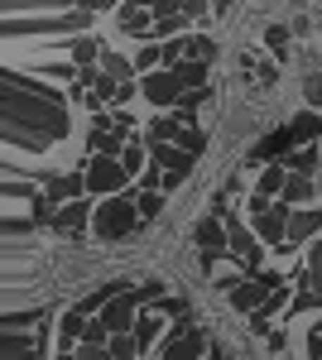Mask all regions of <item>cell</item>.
<instances>
[{
	"instance_id": "obj_1",
	"label": "cell",
	"mask_w": 322,
	"mask_h": 360,
	"mask_svg": "<svg viewBox=\"0 0 322 360\" xmlns=\"http://www.w3.org/2000/svg\"><path fill=\"white\" fill-rule=\"evenodd\" d=\"M140 226H144V217H140V202L135 197H106L97 207V217H92V236L97 240H125Z\"/></svg>"
},
{
	"instance_id": "obj_2",
	"label": "cell",
	"mask_w": 322,
	"mask_h": 360,
	"mask_svg": "<svg viewBox=\"0 0 322 360\" xmlns=\"http://www.w3.org/2000/svg\"><path fill=\"white\" fill-rule=\"evenodd\" d=\"M289 217H294V207H284V202H265V197H255L250 202V231L260 236V245H284L289 240Z\"/></svg>"
},
{
	"instance_id": "obj_3",
	"label": "cell",
	"mask_w": 322,
	"mask_h": 360,
	"mask_svg": "<svg viewBox=\"0 0 322 360\" xmlns=\"http://www.w3.org/2000/svg\"><path fill=\"white\" fill-rule=\"evenodd\" d=\"M226 255L236 259L241 274H250V278L260 274V259H265V255H260V236H255L245 221H236V217L226 221Z\"/></svg>"
},
{
	"instance_id": "obj_4",
	"label": "cell",
	"mask_w": 322,
	"mask_h": 360,
	"mask_svg": "<svg viewBox=\"0 0 322 360\" xmlns=\"http://www.w3.org/2000/svg\"><path fill=\"white\" fill-rule=\"evenodd\" d=\"M87 144L101 154V159H120L125 154V144H130V120L125 115H97V125H92V135H87Z\"/></svg>"
},
{
	"instance_id": "obj_5",
	"label": "cell",
	"mask_w": 322,
	"mask_h": 360,
	"mask_svg": "<svg viewBox=\"0 0 322 360\" xmlns=\"http://www.w3.org/2000/svg\"><path fill=\"white\" fill-rule=\"evenodd\" d=\"M82 173H87V193H101V197H120V188L130 183V173L120 168V159H101V154Z\"/></svg>"
},
{
	"instance_id": "obj_6",
	"label": "cell",
	"mask_w": 322,
	"mask_h": 360,
	"mask_svg": "<svg viewBox=\"0 0 322 360\" xmlns=\"http://www.w3.org/2000/svg\"><path fill=\"white\" fill-rule=\"evenodd\" d=\"M140 91H144V101H149V106H168V111H173V106H178V101L188 96L183 77H178V72H168V68L149 72V77L140 82Z\"/></svg>"
},
{
	"instance_id": "obj_7",
	"label": "cell",
	"mask_w": 322,
	"mask_h": 360,
	"mask_svg": "<svg viewBox=\"0 0 322 360\" xmlns=\"http://www.w3.org/2000/svg\"><path fill=\"white\" fill-rule=\"evenodd\" d=\"M140 293H116L106 303V312H101V322L111 327V336H130L135 332V322H140Z\"/></svg>"
},
{
	"instance_id": "obj_8",
	"label": "cell",
	"mask_w": 322,
	"mask_h": 360,
	"mask_svg": "<svg viewBox=\"0 0 322 360\" xmlns=\"http://www.w3.org/2000/svg\"><path fill=\"white\" fill-rule=\"evenodd\" d=\"M116 29L130 34V39H149V44H154V10H144V5H120V10H116Z\"/></svg>"
},
{
	"instance_id": "obj_9",
	"label": "cell",
	"mask_w": 322,
	"mask_h": 360,
	"mask_svg": "<svg viewBox=\"0 0 322 360\" xmlns=\"http://www.w3.org/2000/svg\"><path fill=\"white\" fill-rule=\"evenodd\" d=\"M149 159L168 173V178H188L192 164H197V154H188V149H178V144H149Z\"/></svg>"
},
{
	"instance_id": "obj_10",
	"label": "cell",
	"mask_w": 322,
	"mask_h": 360,
	"mask_svg": "<svg viewBox=\"0 0 322 360\" xmlns=\"http://www.w3.org/2000/svg\"><path fill=\"white\" fill-rule=\"evenodd\" d=\"M322 236V212L318 207H303V212H294V217H289V245H313V240H318Z\"/></svg>"
},
{
	"instance_id": "obj_11",
	"label": "cell",
	"mask_w": 322,
	"mask_h": 360,
	"mask_svg": "<svg viewBox=\"0 0 322 360\" xmlns=\"http://www.w3.org/2000/svg\"><path fill=\"white\" fill-rule=\"evenodd\" d=\"M87 322H92V317H82L78 307H68V312L58 317V346H63V356H73L82 341H87Z\"/></svg>"
},
{
	"instance_id": "obj_12",
	"label": "cell",
	"mask_w": 322,
	"mask_h": 360,
	"mask_svg": "<svg viewBox=\"0 0 322 360\" xmlns=\"http://www.w3.org/2000/svg\"><path fill=\"white\" fill-rule=\"evenodd\" d=\"M192 240H197L202 255H226V221L221 217H202L197 231H192Z\"/></svg>"
},
{
	"instance_id": "obj_13",
	"label": "cell",
	"mask_w": 322,
	"mask_h": 360,
	"mask_svg": "<svg viewBox=\"0 0 322 360\" xmlns=\"http://www.w3.org/2000/svg\"><path fill=\"white\" fill-rule=\"evenodd\" d=\"M269 293H274V288H265L260 278H250V283H236V288H231L226 298H231V307H236V312H250V317H255V312L265 307Z\"/></svg>"
},
{
	"instance_id": "obj_14",
	"label": "cell",
	"mask_w": 322,
	"mask_h": 360,
	"mask_svg": "<svg viewBox=\"0 0 322 360\" xmlns=\"http://www.w3.org/2000/svg\"><path fill=\"white\" fill-rule=\"evenodd\" d=\"M82 188H87V173H63V178H49L44 197L58 202V207H68V202H82Z\"/></svg>"
},
{
	"instance_id": "obj_15",
	"label": "cell",
	"mask_w": 322,
	"mask_h": 360,
	"mask_svg": "<svg viewBox=\"0 0 322 360\" xmlns=\"http://www.w3.org/2000/svg\"><path fill=\"white\" fill-rule=\"evenodd\" d=\"M289 135H294L298 149H313V139H322V115L303 106V111H298L294 120H289Z\"/></svg>"
},
{
	"instance_id": "obj_16",
	"label": "cell",
	"mask_w": 322,
	"mask_h": 360,
	"mask_svg": "<svg viewBox=\"0 0 322 360\" xmlns=\"http://www.w3.org/2000/svg\"><path fill=\"white\" fill-rule=\"evenodd\" d=\"M284 188H289V168H284V164L260 168V178H255V197H265V202H279V197H284Z\"/></svg>"
},
{
	"instance_id": "obj_17",
	"label": "cell",
	"mask_w": 322,
	"mask_h": 360,
	"mask_svg": "<svg viewBox=\"0 0 322 360\" xmlns=\"http://www.w3.org/2000/svg\"><path fill=\"white\" fill-rule=\"evenodd\" d=\"M183 130H188V125H178L173 115H154V120H149V130H144V144H178Z\"/></svg>"
},
{
	"instance_id": "obj_18",
	"label": "cell",
	"mask_w": 322,
	"mask_h": 360,
	"mask_svg": "<svg viewBox=\"0 0 322 360\" xmlns=\"http://www.w3.org/2000/svg\"><path fill=\"white\" fill-rule=\"evenodd\" d=\"M92 217H97V212H92V207H87V202H68V207H58V231H92Z\"/></svg>"
},
{
	"instance_id": "obj_19",
	"label": "cell",
	"mask_w": 322,
	"mask_h": 360,
	"mask_svg": "<svg viewBox=\"0 0 322 360\" xmlns=\"http://www.w3.org/2000/svg\"><path fill=\"white\" fill-rule=\"evenodd\" d=\"M284 168H289V173H298V178H322V154H318V144H313V149H294V154L284 159Z\"/></svg>"
},
{
	"instance_id": "obj_20",
	"label": "cell",
	"mask_w": 322,
	"mask_h": 360,
	"mask_svg": "<svg viewBox=\"0 0 322 360\" xmlns=\"http://www.w3.org/2000/svg\"><path fill=\"white\" fill-rule=\"evenodd\" d=\"M135 346L140 351H154V341H163V317H149V312H140V322H135Z\"/></svg>"
},
{
	"instance_id": "obj_21",
	"label": "cell",
	"mask_w": 322,
	"mask_h": 360,
	"mask_svg": "<svg viewBox=\"0 0 322 360\" xmlns=\"http://www.w3.org/2000/svg\"><path fill=\"white\" fill-rule=\"evenodd\" d=\"M101 72H106V77H116V82H135V72H140V68H135L130 58H120V53H101Z\"/></svg>"
},
{
	"instance_id": "obj_22",
	"label": "cell",
	"mask_w": 322,
	"mask_h": 360,
	"mask_svg": "<svg viewBox=\"0 0 322 360\" xmlns=\"http://www.w3.org/2000/svg\"><path fill=\"white\" fill-rule=\"evenodd\" d=\"M284 307H289V288H274V293L265 298V307H260V312L250 317V322H255V332H265L269 317H274V312H284Z\"/></svg>"
},
{
	"instance_id": "obj_23",
	"label": "cell",
	"mask_w": 322,
	"mask_h": 360,
	"mask_svg": "<svg viewBox=\"0 0 322 360\" xmlns=\"http://www.w3.org/2000/svg\"><path fill=\"white\" fill-rule=\"evenodd\" d=\"M303 288L322 293V240H313V245H308V269H303Z\"/></svg>"
},
{
	"instance_id": "obj_24",
	"label": "cell",
	"mask_w": 322,
	"mask_h": 360,
	"mask_svg": "<svg viewBox=\"0 0 322 360\" xmlns=\"http://www.w3.org/2000/svg\"><path fill=\"white\" fill-rule=\"evenodd\" d=\"M149 164H154V159H149V149H144V144H125V154H120V168H125V173H149Z\"/></svg>"
},
{
	"instance_id": "obj_25",
	"label": "cell",
	"mask_w": 322,
	"mask_h": 360,
	"mask_svg": "<svg viewBox=\"0 0 322 360\" xmlns=\"http://www.w3.org/2000/svg\"><path fill=\"white\" fill-rule=\"evenodd\" d=\"M183 53H188V63H212V53H216V44L212 39H183Z\"/></svg>"
},
{
	"instance_id": "obj_26",
	"label": "cell",
	"mask_w": 322,
	"mask_h": 360,
	"mask_svg": "<svg viewBox=\"0 0 322 360\" xmlns=\"http://www.w3.org/2000/svg\"><path fill=\"white\" fill-rule=\"evenodd\" d=\"M265 49L274 58H284V53H289V29H284V25H269L265 29Z\"/></svg>"
},
{
	"instance_id": "obj_27",
	"label": "cell",
	"mask_w": 322,
	"mask_h": 360,
	"mask_svg": "<svg viewBox=\"0 0 322 360\" xmlns=\"http://www.w3.org/2000/svg\"><path fill=\"white\" fill-rule=\"evenodd\" d=\"M135 202H140V217H144V221H154L163 212V193H140Z\"/></svg>"
},
{
	"instance_id": "obj_28",
	"label": "cell",
	"mask_w": 322,
	"mask_h": 360,
	"mask_svg": "<svg viewBox=\"0 0 322 360\" xmlns=\"http://www.w3.org/2000/svg\"><path fill=\"white\" fill-rule=\"evenodd\" d=\"M111 356H116V360H140L135 336H111Z\"/></svg>"
},
{
	"instance_id": "obj_29",
	"label": "cell",
	"mask_w": 322,
	"mask_h": 360,
	"mask_svg": "<svg viewBox=\"0 0 322 360\" xmlns=\"http://www.w3.org/2000/svg\"><path fill=\"white\" fill-rule=\"evenodd\" d=\"M308 307H322V293H313V288H303V283H298V298H294V312H308Z\"/></svg>"
},
{
	"instance_id": "obj_30",
	"label": "cell",
	"mask_w": 322,
	"mask_h": 360,
	"mask_svg": "<svg viewBox=\"0 0 322 360\" xmlns=\"http://www.w3.org/2000/svg\"><path fill=\"white\" fill-rule=\"evenodd\" d=\"M73 356H78V360H116V356H111V341H106V346H78Z\"/></svg>"
},
{
	"instance_id": "obj_31",
	"label": "cell",
	"mask_w": 322,
	"mask_h": 360,
	"mask_svg": "<svg viewBox=\"0 0 322 360\" xmlns=\"http://www.w3.org/2000/svg\"><path fill=\"white\" fill-rule=\"evenodd\" d=\"M303 96H308V111L322 106V77H308V82H303Z\"/></svg>"
},
{
	"instance_id": "obj_32",
	"label": "cell",
	"mask_w": 322,
	"mask_h": 360,
	"mask_svg": "<svg viewBox=\"0 0 322 360\" xmlns=\"http://www.w3.org/2000/svg\"><path fill=\"white\" fill-rule=\"evenodd\" d=\"M308 360H322V322L308 332Z\"/></svg>"
},
{
	"instance_id": "obj_33",
	"label": "cell",
	"mask_w": 322,
	"mask_h": 360,
	"mask_svg": "<svg viewBox=\"0 0 322 360\" xmlns=\"http://www.w3.org/2000/svg\"><path fill=\"white\" fill-rule=\"evenodd\" d=\"M212 360H226V356H221V351H212Z\"/></svg>"
},
{
	"instance_id": "obj_34",
	"label": "cell",
	"mask_w": 322,
	"mask_h": 360,
	"mask_svg": "<svg viewBox=\"0 0 322 360\" xmlns=\"http://www.w3.org/2000/svg\"><path fill=\"white\" fill-rule=\"evenodd\" d=\"M58 360H78V356H58Z\"/></svg>"
},
{
	"instance_id": "obj_35",
	"label": "cell",
	"mask_w": 322,
	"mask_h": 360,
	"mask_svg": "<svg viewBox=\"0 0 322 360\" xmlns=\"http://www.w3.org/2000/svg\"><path fill=\"white\" fill-rule=\"evenodd\" d=\"M318 197H322V178H318Z\"/></svg>"
},
{
	"instance_id": "obj_36",
	"label": "cell",
	"mask_w": 322,
	"mask_h": 360,
	"mask_svg": "<svg viewBox=\"0 0 322 360\" xmlns=\"http://www.w3.org/2000/svg\"><path fill=\"white\" fill-rule=\"evenodd\" d=\"M318 154H322V144H318Z\"/></svg>"
}]
</instances>
